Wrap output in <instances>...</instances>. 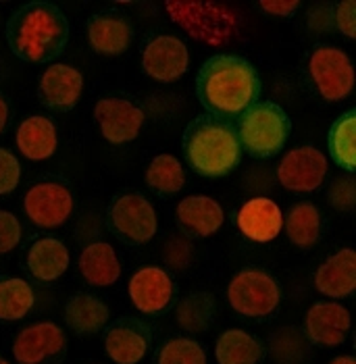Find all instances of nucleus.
I'll return each instance as SVG.
<instances>
[{
    "mask_svg": "<svg viewBox=\"0 0 356 364\" xmlns=\"http://www.w3.org/2000/svg\"><path fill=\"white\" fill-rule=\"evenodd\" d=\"M238 229L248 240L267 244L281 233L283 213L271 198H250L238 213Z\"/></svg>",
    "mask_w": 356,
    "mask_h": 364,
    "instance_id": "obj_16",
    "label": "nucleus"
},
{
    "mask_svg": "<svg viewBox=\"0 0 356 364\" xmlns=\"http://www.w3.org/2000/svg\"><path fill=\"white\" fill-rule=\"evenodd\" d=\"M146 183L159 194H177L186 186L184 165L173 154H159L146 168Z\"/></svg>",
    "mask_w": 356,
    "mask_h": 364,
    "instance_id": "obj_29",
    "label": "nucleus"
},
{
    "mask_svg": "<svg viewBox=\"0 0 356 364\" xmlns=\"http://www.w3.org/2000/svg\"><path fill=\"white\" fill-rule=\"evenodd\" d=\"M300 6L298 0H265L261 2V9L275 17H290Z\"/></svg>",
    "mask_w": 356,
    "mask_h": 364,
    "instance_id": "obj_39",
    "label": "nucleus"
},
{
    "mask_svg": "<svg viewBox=\"0 0 356 364\" xmlns=\"http://www.w3.org/2000/svg\"><path fill=\"white\" fill-rule=\"evenodd\" d=\"M213 316V298L209 294H192L177 306V323L192 333H200L209 327Z\"/></svg>",
    "mask_w": 356,
    "mask_h": 364,
    "instance_id": "obj_31",
    "label": "nucleus"
},
{
    "mask_svg": "<svg viewBox=\"0 0 356 364\" xmlns=\"http://www.w3.org/2000/svg\"><path fill=\"white\" fill-rule=\"evenodd\" d=\"M94 117L105 140L110 144H127L140 136L144 112L125 98H103L94 107Z\"/></svg>",
    "mask_w": 356,
    "mask_h": 364,
    "instance_id": "obj_12",
    "label": "nucleus"
},
{
    "mask_svg": "<svg viewBox=\"0 0 356 364\" xmlns=\"http://www.w3.org/2000/svg\"><path fill=\"white\" fill-rule=\"evenodd\" d=\"M329 154L337 167L356 168V111L344 112L329 129Z\"/></svg>",
    "mask_w": 356,
    "mask_h": 364,
    "instance_id": "obj_28",
    "label": "nucleus"
},
{
    "mask_svg": "<svg viewBox=\"0 0 356 364\" xmlns=\"http://www.w3.org/2000/svg\"><path fill=\"white\" fill-rule=\"evenodd\" d=\"M109 316V306L90 294H75L65 306L67 325L82 336H92L100 331L107 325Z\"/></svg>",
    "mask_w": 356,
    "mask_h": 364,
    "instance_id": "obj_25",
    "label": "nucleus"
},
{
    "mask_svg": "<svg viewBox=\"0 0 356 364\" xmlns=\"http://www.w3.org/2000/svg\"><path fill=\"white\" fill-rule=\"evenodd\" d=\"M335 28L346 38H356V2L355 0H344L335 4Z\"/></svg>",
    "mask_w": 356,
    "mask_h": 364,
    "instance_id": "obj_37",
    "label": "nucleus"
},
{
    "mask_svg": "<svg viewBox=\"0 0 356 364\" xmlns=\"http://www.w3.org/2000/svg\"><path fill=\"white\" fill-rule=\"evenodd\" d=\"M192 246H190V242H186V240H182V237H173L169 244H167V250H164V258L171 262V267H175V269H184L188 262H190V250Z\"/></svg>",
    "mask_w": 356,
    "mask_h": 364,
    "instance_id": "obj_38",
    "label": "nucleus"
},
{
    "mask_svg": "<svg viewBox=\"0 0 356 364\" xmlns=\"http://www.w3.org/2000/svg\"><path fill=\"white\" fill-rule=\"evenodd\" d=\"M33 289L28 281L9 277L0 281V318L2 321H19L28 316L33 309Z\"/></svg>",
    "mask_w": 356,
    "mask_h": 364,
    "instance_id": "obj_30",
    "label": "nucleus"
},
{
    "mask_svg": "<svg viewBox=\"0 0 356 364\" xmlns=\"http://www.w3.org/2000/svg\"><path fill=\"white\" fill-rule=\"evenodd\" d=\"M105 350L117 364H137L148 350V336L134 323H117L105 337Z\"/></svg>",
    "mask_w": 356,
    "mask_h": 364,
    "instance_id": "obj_24",
    "label": "nucleus"
},
{
    "mask_svg": "<svg viewBox=\"0 0 356 364\" xmlns=\"http://www.w3.org/2000/svg\"><path fill=\"white\" fill-rule=\"evenodd\" d=\"M329 364H356V360L352 356H337V358H333Z\"/></svg>",
    "mask_w": 356,
    "mask_h": 364,
    "instance_id": "obj_41",
    "label": "nucleus"
},
{
    "mask_svg": "<svg viewBox=\"0 0 356 364\" xmlns=\"http://www.w3.org/2000/svg\"><path fill=\"white\" fill-rule=\"evenodd\" d=\"M271 352H273L277 360L294 363V360H300L302 356L306 354V341L298 333V329L286 327V329H279V333L273 337Z\"/></svg>",
    "mask_w": 356,
    "mask_h": 364,
    "instance_id": "obj_33",
    "label": "nucleus"
},
{
    "mask_svg": "<svg viewBox=\"0 0 356 364\" xmlns=\"http://www.w3.org/2000/svg\"><path fill=\"white\" fill-rule=\"evenodd\" d=\"M328 177V159L315 146H298L277 165V181L290 192H315Z\"/></svg>",
    "mask_w": 356,
    "mask_h": 364,
    "instance_id": "obj_8",
    "label": "nucleus"
},
{
    "mask_svg": "<svg viewBox=\"0 0 356 364\" xmlns=\"http://www.w3.org/2000/svg\"><path fill=\"white\" fill-rule=\"evenodd\" d=\"M83 90V75L71 65L56 63L51 65L38 85L40 102L55 111H67L73 109L80 100Z\"/></svg>",
    "mask_w": 356,
    "mask_h": 364,
    "instance_id": "obj_15",
    "label": "nucleus"
},
{
    "mask_svg": "<svg viewBox=\"0 0 356 364\" xmlns=\"http://www.w3.org/2000/svg\"><path fill=\"white\" fill-rule=\"evenodd\" d=\"M190 67L188 46L175 36L152 38L142 53V69L148 77L161 84H171L184 77Z\"/></svg>",
    "mask_w": 356,
    "mask_h": 364,
    "instance_id": "obj_10",
    "label": "nucleus"
},
{
    "mask_svg": "<svg viewBox=\"0 0 356 364\" xmlns=\"http://www.w3.org/2000/svg\"><path fill=\"white\" fill-rule=\"evenodd\" d=\"M329 202L337 210H352L355 208V179L350 175H342L331 183Z\"/></svg>",
    "mask_w": 356,
    "mask_h": 364,
    "instance_id": "obj_35",
    "label": "nucleus"
},
{
    "mask_svg": "<svg viewBox=\"0 0 356 364\" xmlns=\"http://www.w3.org/2000/svg\"><path fill=\"white\" fill-rule=\"evenodd\" d=\"M69 262H71V256H69L67 246L55 237H42L33 242V246L28 252L29 273L44 283L56 281L61 275H65V271L69 269Z\"/></svg>",
    "mask_w": 356,
    "mask_h": 364,
    "instance_id": "obj_22",
    "label": "nucleus"
},
{
    "mask_svg": "<svg viewBox=\"0 0 356 364\" xmlns=\"http://www.w3.org/2000/svg\"><path fill=\"white\" fill-rule=\"evenodd\" d=\"M292 123L286 111L275 102H256L242 114L238 138L242 148L256 159L279 154L290 138Z\"/></svg>",
    "mask_w": 356,
    "mask_h": 364,
    "instance_id": "obj_4",
    "label": "nucleus"
},
{
    "mask_svg": "<svg viewBox=\"0 0 356 364\" xmlns=\"http://www.w3.org/2000/svg\"><path fill=\"white\" fill-rule=\"evenodd\" d=\"M19 242H21L19 219L9 210H0V254L11 252L13 248H17Z\"/></svg>",
    "mask_w": 356,
    "mask_h": 364,
    "instance_id": "obj_36",
    "label": "nucleus"
},
{
    "mask_svg": "<svg viewBox=\"0 0 356 364\" xmlns=\"http://www.w3.org/2000/svg\"><path fill=\"white\" fill-rule=\"evenodd\" d=\"M159 364H206V354L198 341L175 337L161 348Z\"/></svg>",
    "mask_w": 356,
    "mask_h": 364,
    "instance_id": "obj_32",
    "label": "nucleus"
},
{
    "mask_svg": "<svg viewBox=\"0 0 356 364\" xmlns=\"http://www.w3.org/2000/svg\"><path fill=\"white\" fill-rule=\"evenodd\" d=\"M0 364H9V363H6V360H4V358H0Z\"/></svg>",
    "mask_w": 356,
    "mask_h": 364,
    "instance_id": "obj_42",
    "label": "nucleus"
},
{
    "mask_svg": "<svg viewBox=\"0 0 356 364\" xmlns=\"http://www.w3.org/2000/svg\"><path fill=\"white\" fill-rule=\"evenodd\" d=\"M69 40V21L51 2L21 6L6 23L11 53L31 65L48 63L63 53Z\"/></svg>",
    "mask_w": 356,
    "mask_h": 364,
    "instance_id": "obj_2",
    "label": "nucleus"
},
{
    "mask_svg": "<svg viewBox=\"0 0 356 364\" xmlns=\"http://www.w3.org/2000/svg\"><path fill=\"white\" fill-rule=\"evenodd\" d=\"M6 121H9V107H6L4 98L0 96V134H2L4 127H6Z\"/></svg>",
    "mask_w": 356,
    "mask_h": 364,
    "instance_id": "obj_40",
    "label": "nucleus"
},
{
    "mask_svg": "<svg viewBox=\"0 0 356 364\" xmlns=\"http://www.w3.org/2000/svg\"><path fill=\"white\" fill-rule=\"evenodd\" d=\"M132 26L117 15H96L88 23L90 46L105 56L123 55L132 44Z\"/></svg>",
    "mask_w": 356,
    "mask_h": 364,
    "instance_id": "obj_21",
    "label": "nucleus"
},
{
    "mask_svg": "<svg viewBox=\"0 0 356 364\" xmlns=\"http://www.w3.org/2000/svg\"><path fill=\"white\" fill-rule=\"evenodd\" d=\"M65 343L67 339L63 329L55 323L42 321L26 327L15 337L13 356L17 364H42L46 358L61 354Z\"/></svg>",
    "mask_w": 356,
    "mask_h": 364,
    "instance_id": "obj_14",
    "label": "nucleus"
},
{
    "mask_svg": "<svg viewBox=\"0 0 356 364\" xmlns=\"http://www.w3.org/2000/svg\"><path fill=\"white\" fill-rule=\"evenodd\" d=\"M19 152L29 161H46L56 152V127L48 117H28L15 134Z\"/></svg>",
    "mask_w": 356,
    "mask_h": 364,
    "instance_id": "obj_20",
    "label": "nucleus"
},
{
    "mask_svg": "<svg viewBox=\"0 0 356 364\" xmlns=\"http://www.w3.org/2000/svg\"><path fill=\"white\" fill-rule=\"evenodd\" d=\"M350 312L335 302H317L306 312L304 329L319 346H340L350 331Z\"/></svg>",
    "mask_w": 356,
    "mask_h": 364,
    "instance_id": "obj_17",
    "label": "nucleus"
},
{
    "mask_svg": "<svg viewBox=\"0 0 356 364\" xmlns=\"http://www.w3.org/2000/svg\"><path fill=\"white\" fill-rule=\"evenodd\" d=\"M261 80L250 60L236 55L211 56L198 71L196 96L215 117H236L256 105Z\"/></svg>",
    "mask_w": 356,
    "mask_h": 364,
    "instance_id": "obj_1",
    "label": "nucleus"
},
{
    "mask_svg": "<svg viewBox=\"0 0 356 364\" xmlns=\"http://www.w3.org/2000/svg\"><path fill=\"white\" fill-rule=\"evenodd\" d=\"M80 273L90 285L109 287L121 277V262L115 248L107 242H94L80 254Z\"/></svg>",
    "mask_w": 356,
    "mask_h": 364,
    "instance_id": "obj_23",
    "label": "nucleus"
},
{
    "mask_svg": "<svg viewBox=\"0 0 356 364\" xmlns=\"http://www.w3.org/2000/svg\"><path fill=\"white\" fill-rule=\"evenodd\" d=\"M127 291L140 312L157 314L173 300V279L161 267H144L132 275Z\"/></svg>",
    "mask_w": 356,
    "mask_h": 364,
    "instance_id": "obj_13",
    "label": "nucleus"
},
{
    "mask_svg": "<svg viewBox=\"0 0 356 364\" xmlns=\"http://www.w3.org/2000/svg\"><path fill=\"white\" fill-rule=\"evenodd\" d=\"M21 179V165L17 156L4 148H0V196L11 194Z\"/></svg>",
    "mask_w": 356,
    "mask_h": 364,
    "instance_id": "obj_34",
    "label": "nucleus"
},
{
    "mask_svg": "<svg viewBox=\"0 0 356 364\" xmlns=\"http://www.w3.org/2000/svg\"><path fill=\"white\" fill-rule=\"evenodd\" d=\"M315 287L328 298H348L356 289V252L344 248L331 254L315 273Z\"/></svg>",
    "mask_w": 356,
    "mask_h": 364,
    "instance_id": "obj_18",
    "label": "nucleus"
},
{
    "mask_svg": "<svg viewBox=\"0 0 356 364\" xmlns=\"http://www.w3.org/2000/svg\"><path fill=\"white\" fill-rule=\"evenodd\" d=\"M279 285L265 271H240L227 287V302L238 314L248 318L269 316L279 306Z\"/></svg>",
    "mask_w": 356,
    "mask_h": 364,
    "instance_id": "obj_6",
    "label": "nucleus"
},
{
    "mask_svg": "<svg viewBox=\"0 0 356 364\" xmlns=\"http://www.w3.org/2000/svg\"><path fill=\"white\" fill-rule=\"evenodd\" d=\"M215 358L217 364H258L263 358V346L248 331L227 329L215 343Z\"/></svg>",
    "mask_w": 356,
    "mask_h": 364,
    "instance_id": "obj_26",
    "label": "nucleus"
},
{
    "mask_svg": "<svg viewBox=\"0 0 356 364\" xmlns=\"http://www.w3.org/2000/svg\"><path fill=\"white\" fill-rule=\"evenodd\" d=\"M171 19L188 29L194 40L204 44H225L238 29V19L231 11L213 2H167Z\"/></svg>",
    "mask_w": 356,
    "mask_h": 364,
    "instance_id": "obj_5",
    "label": "nucleus"
},
{
    "mask_svg": "<svg viewBox=\"0 0 356 364\" xmlns=\"http://www.w3.org/2000/svg\"><path fill=\"white\" fill-rule=\"evenodd\" d=\"M110 223L121 237L134 244H146L157 235V210L142 194H125L110 204Z\"/></svg>",
    "mask_w": 356,
    "mask_h": 364,
    "instance_id": "obj_9",
    "label": "nucleus"
},
{
    "mask_svg": "<svg viewBox=\"0 0 356 364\" xmlns=\"http://www.w3.org/2000/svg\"><path fill=\"white\" fill-rule=\"evenodd\" d=\"M286 233L298 248H310L321 237V213L315 204L300 202L286 213Z\"/></svg>",
    "mask_w": 356,
    "mask_h": 364,
    "instance_id": "obj_27",
    "label": "nucleus"
},
{
    "mask_svg": "<svg viewBox=\"0 0 356 364\" xmlns=\"http://www.w3.org/2000/svg\"><path fill=\"white\" fill-rule=\"evenodd\" d=\"M177 223L196 237H209L217 233L225 221V213L215 198L188 196L177 204Z\"/></svg>",
    "mask_w": 356,
    "mask_h": 364,
    "instance_id": "obj_19",
    "label": "nucleus"
},
{
    "mask_svg": "<svg viewBox=\"0 0 356 364\" xmlns=\"http://www.w3.org/2000/svg\"><path fill=\"white\" fill-rule=\"evenodd\" d=\"M310 77L328 102H340L355 90V67L350 56L335 46H317L308 60Z\"/></svg>",
    "mask_w": 356,
    "mask_h": 364,
    "instance_id": "obj_7",
    "label": "nucleus"
},
{
    "mask_svg": "<svg viewBox=\"0 0 356 364\" xmlns=\"http://www.w3.org/2000/svg\"><path fill=\"white\" fill-rule=\"evenodd\" d=\"M184 152L188 165L202 177H223L242 161L238 129L215 114L194 119L184 132Z\"/></svg>",
    "mask_w": 356,
    "mask_h": 364,
    "instance_id": "obj_3",
    "label": "nucleus"
},
{
    "mask_svg": "<svg viewBox=\"0 0 356 364\" xmlns=\"http://www.w3.org/2000/svg\"><path fill=\"white\" fill-rule=\"evenodd\" d=\"M26 215L33 225L53 229L63 225L73 213V196L71 192L55 181H42L29 188L23 198Z\"/></svg>",
    "mask_w": 356,
    "mask_h": 364,
    "instance_id": "obj_11",
    "label": "nucleus"
}]
</instances>
